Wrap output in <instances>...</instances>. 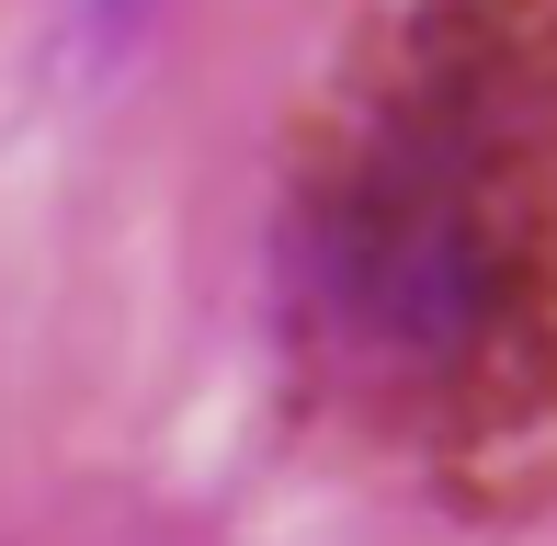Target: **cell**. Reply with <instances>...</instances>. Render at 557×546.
<instances>
[]
</instances>
